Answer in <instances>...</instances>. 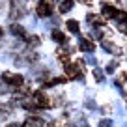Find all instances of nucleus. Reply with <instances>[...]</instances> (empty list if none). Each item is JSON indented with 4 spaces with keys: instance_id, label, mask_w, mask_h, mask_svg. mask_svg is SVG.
<instances>
[{
    "instance_id": "11",
    "label": "nucleus",
    "mask_w": 127,
    "mask_h": 127,
    "mask_svg": "<svg viewBox=\"0 0 127 127\" xmlns=\"http://www.w3.org/2000/svg\"><path fill=\"white\" fill-rule=\"evenodd\" d=\"M67 30H69V32H75V34H77V32L80 30V26H79V21H75V19H69V21H67Z\"/></svg>"
},
{
    "instance_id": "18",
    "label": "nucleus",
    "mask_w": 127,
    "mask_h": 127,
    "mask_svg": "<svg viewBox=\"0 0 127 127\" xmlns=\"http://www.w3.org/2000/svg\"><path fill=\"white\" fill-rule=\"evenodd\" d=\"M2 34H4V32H2V28H0V36H2Z\"/></svg>"
},
{
    "instance_id": "7",
    "label": "nucleus",
    "mask_w": 127,
    "mask_h": 127,
    "mask_svg": "<svg viewBox=\"0 0 127 127\" xmlns=\"http://www.w3.org/2000/svg\"><path fill=\"white\" fill-rule=\"evenodd\" d=\"M23 127H43V122L39 118H28Z\"/></svg>"
},
{
    "instance_id": "15",
    "label": "nucleus",
    "mask_w": 127,
    "mask_h": 127,
    "mask_svg": "<svg viewBox=\"0 0 127 127\" xmlns=\"http://www.w3.org/2000/svg\"><path fill=\"white\" fill-rule=\"evenodd\" d=\"M94 77L97 79V82H101V80H103V73H101L99 69H94Z\"/></svg>"
},
{
    "instance_id": "3",
    "label": "nucleus",
    "mask_w": 127,
    "mask_h": 127,
    "mask_svg": "<svg viewBox=\"0 0 127 127\" xmlns=\"http://www.w3.org/2000/svg\"><path fill=\"white\" fill-rule=\"evenodd\" d=\"M51 11H52V6L51 4H45V2H41V4L36 8V13L39 17H49V15H51Z\"/></svg>"
},
{
    "instance_id": "19",
    "label": "nucleus",
    "mask_w": 127,
    "mask_h": 127,
    "mask_svg": "<svg viewBox=\"0 0 127 127\" xmlns=\"http://www.w3.org/2000/svg\"><path fill=\"white\" fill-rule=\"evenodd\" d=\"M125 19H127V15H125Z\"/></svg>"
},
{
    "instance_id": "12",
    "label": "nucleus",
    "mask_w": 127,
    "mask_h": 127,
    "mask_svg": "<svg viewBox=\"0 0 127 127\" xmlns=\"http://www.w3.org/2000/svg\"><path fill=\"white\" fill-rule=\"evenodd\" d=\"M52 39L58 41V43H64V41H65V36H64L60 30H54V32H52Z\"/></svg>"
},
{
    "instance_id": "14",
    "label": "nucleus",
    "mask_w": 127,
    "mask_h": 127,
    "mask_svg": "<svg viewBox=\"0 0 127 127\" xmlns=\"http://www.w3.org/2000/svg\"><path fill=\"white\" fill-rule=\"evenodd\" d=\"M90 36H92V39H101V32L99 30H92Z\"/></svg>"
},
{
    "instance_id": "13",
    "label": "nucleus",
    "mask_w": 127,
    "mask_h": 127,
    "mask_svg": "<svg viewBox=\"0 0 127 127\" xmlns=\"http://www.w3.org/2000/svg\"><path fill=\"white\" fill-rule=\"evenodd\" d=\"M28 43H30L32 47H37L41 41H39V37H28Z\"/></svg>"
},
{
    "instance_id": "17",
    "label": "nucleus",
    "mask_w": 127,
    "mask_h": 127,
    "mask_svg": "<svg viewBox=\"0 0 127 127\" xmlns=\"http://www.w3.org/2000/svg\"><path fill=\"white\" fill-rule=\"evenodd\" d=\"M116 65H118V64H116V62L108 64V65H107V71H108V73H112V71H114V69H116Z\"/></svg>"
},
{
    "instance_id": "2",
    "label": "nucleus",
    "mask_w": 127,
    "mask_h": 127,
    "mask_svg": "<svg viewBox=\"0 0 127 127\" xmlns=\"http://www.w3.org/2000/svg\"><path fill=\"white\" fill-rule=\"evenodd\" d=\"M4 79L8 80L11 86H21V84H23V80H24L21 75H15V73H4Z\"/></svg>"
},
{
    "instance_id": "4",
    "label": "nucleus",
    "mask_w": 127,
    "mask_h": 127,
    "mask_svg": "<svg viewBox=\"0 0 127 127\" xmlns=\"http://www.w3.org/2000/svg\"><path fill=\"white\" fill-rule=\"evenodd\" d=\"M101 6H103V15H105V17H108V19H110V17H116V15H118V13H116V8H114L112 4L103 2Z\"/></svg>"
},
{
    "instance_id": "6",
    "label": "nucleus",
    "mask_w": 127,
    "mask_h": 127,
    "mask_svg": "<svg viewBox=\"0 0 127 127\" xmlns=\"http://www.w3.org/2000/svg\"><path fill=\"white\" fill-rule=\"evenodd\" d=\"M88 21H90L94 26H103L105 24V21H103V17H99V15H94V13H88V17H86Z\"/></svg>"
},
{
    "instance_id": "16",
    "label": "nucleus",
    "mask_w": 127,
    "mask_h": 127,
    "mask_svg": "<svg viewBox=\"0 0 127 127\" xmlns=\"http://www.w3.org/2000/svg\"><path fill=\"white\" fill-rule=\"evenodd\" d=\"M99 127H112V122H110V120H101Z\"/></svg>"
},
{
    "instance_id": "1",
    "label": "nucleus",
    "mask_w": 127,
    "mask_h": 127,
    "mask_svg": "<svg viewBox=\"0 0 127 127\" xmlns=\"http://www.w3.org/2000/svg\"><path fill=\"white\" fill-rule=\"evenodd\" d=\"M26 6H24L23 0H11V19H17V17H23L26 13Z\"/></svg>"
},
{
    "instance_id": "8",
    "label": "nucleus",
    "mask_w": 127,
    "mask_h": 127,
    "mask_svg": "<svg viewBox=\"0 0 127 127\" xmlns=\"http://www.w3.org/2000/svg\"><path fill=\"white\" fill-rule=\"evenodd\" d=\"M11 32L15 34L17 37H26V32H24V28L19 26V24H11Z\"/></svg>"
},
{
    "instance_id": "10",
    "label": "nucleus",
    "mask_w": 127,
    "mask_h": 127,
    "mask_svg": "<svg viewBox=\"0 0 127 127\" xmlns=\"http://www.w3.org/2000/svg\"><path fill=\"white\" fill-rule=\"evenodd\" d=\"M103 49L107 52H114V54H118V52H120V49L116 47L114 43H110V41H103Z\"/></svg>"
},
{
    "instance_id": "9",
    "label": "nucleus",
    "mask_w": 127,
    "mask_h": 127,
    "mask_svg": "<svg viewBox=\"0 0 127 127\" xmlns=\"http://www.w3.org/2000/svg\"><path fill=\"white\" fill-rule=\"evenodd\" d=\"M73 9V0H64L62 4H60V11L62 13H67Z\"/></svg>"
},
{
    "instance_id": "5",
    "label": "nucleus",
    "mask_w": 127,
    "mask_h": 127,
    "mask_svg": "<svg viewBox=\"0 0 127 127\" xmlns=\"http://www.w3.org/2000/svg\"><path fill=\"white\" fill-rule=\"evenodd\" d=\"M79 47L82 49V51H86V52H92V51H95L94 43H92V41H88V39H84V37H80V39H79Z\"/></svg>"
}]
</instances>
